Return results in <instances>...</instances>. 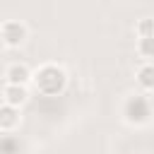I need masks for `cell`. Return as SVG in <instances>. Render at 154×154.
<instances>
[{"label":"cell","instance_id":"obj_10","mask_svg":"<svg viewBox=\"0 0 154 154\" xmlns=\"http://www.w3.org/2000/svg\"><path fill=\"white\" fill-rule=\"evenodd\" d=\"M5 51V41H2V34H0V53Z\"/></svg>","mask_w":154,"mask_h":154},{"label":"cell","instance_id":"obj_7","mask_svg":"<svg viewBox=\"0 0 154 154\" xmlns=\"http://www.w3.org/2000/svg\"><path fill=\"white\" fill-rule=\"evenodd\" d=\"M137 84H140L147 94L154 89V67H152L149 60H144V63L140 65V70H137Z\"/></svg>","mask_w":154,"mask_h":154},{"label":"cell","instance_id":"obj_4","mask_svg":"<svg viewBox=\"0 0 154 154\" xmlns=\"http://www.w3.org/2000/svg\"><path fill=\"white\" fill-rule=\"evenodd\" d=\"M5 82L7 84H22V87L31 84V70H29V65H24V63H10L7 70H5Z\"/></svg>","mask_w":154,"mask_h":154},{"label":"cell","instance_id":"obj_9","mask_svg":"<svg viewBox=\"0 0 154 154\" xmlns=\"http://www.w3.org/2000/svg\"><path fill=\"white\" fill-rule=\"evenodd\" d=\"M152 41H154V38H140V43H137V53H140V55H142L144 60H149V58L154 55Z\"/></svg>","mask_w":154,"mask_h":154},{"label":"cell","instance_id":"obj_6","mask_svg":"<svg viewBox=\"0 0 154 154\" xmlns=\"http://www.w3.org/2000/svg\"><path fill=\"white\" fill-rule=\"evenodd\" d=\"M19 125V108L2 103L0 106V132H12Z\"/></svg>","mask_w":154,"mask_h":154},{"label":"cell","instance_id":"obj_2","mask_svg":"<svg viewBox=\"0 0 154 154\" xmlns=\"http://www.w3.org/2000/svg\"><path fill=\"white\" fill-rule=\"evenodd\" d=\"M123 116H125V123L140 128V125H147L149 118H152V106H149V96L147 94H135L125 101L123 106Z\"/></svg>","mask_w":154,"mask_h":154},{"label":"cell","instance_id":"obj_1","mask_svg":"<svg viewBox=\"0 0 154 154\" xmlns=\"http://www.w3.org/2000/svg\"><path fill=\"white\" fill-rule=\"evenodd\" d=\"M31 84L36 87L38 94L43 96H58L65 91L67 87V72L63 65H55V63H46L41 67H36L31 72Z\"/></svg>","mask_w":154,"mask_h":154},{"label":"cell","instance_id":"obj_8","mask_svg":"<svg viewBox=\"0 0 154 154\" xmlns=\"http://www.w3.org/2000/svg\"><path fill=\"white\" fill-rule=\"evenodd\" d=\"M135 31H137V36H140V38H154V26H152V19H149V17H144V19L137 24V29H135Z\"/></svg>","mask_w":154,"mask_h":154},{"label":"cell","instance_id":"obj_5","mask_svg":"<svg viewBox=\"0 0 154 154\" xmlns=\"http://www.w3.org/2000/svg\"><path fill=\"white\" fill-rule=\"evenodd\" d=\"M2 101H5L7 106L22 108V106L29 101V91H26V87H22V84H5V87H2Z\"/></svg>","mask_w":154,"mask_h":154},{"label":"cell","instance_id":"obj_3","mask_svg":"<svg viewBox=\"0 0 154 154\" xmlns=\"http://www.w3.org/2000/svg\"><path fill=\"white\" fill-rule=\"evenodd\" d=\"M0 34H2L5 48H19V46L26 41V36H29V31H26V24H22V22H14V19H10V22H2V26H0Z\"/></svg>","mask_w":154,"mask_h":154}]
</instances>
